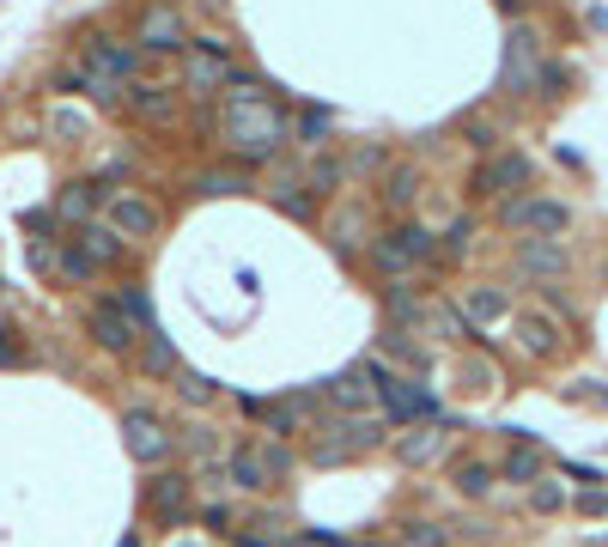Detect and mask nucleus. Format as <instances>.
<instances>
[{
  "mask_svg": "<svg viewBox=\"0 0 608 547\" xmlns=\"http://www.w3.org/2000/svg\"><path fill=\"white\" fill-rule=\"evenodd\" d=\"M499 226L505 231H523V238H554L560 243L572 231V207L554 195H511L499 201Z\"/></svg>",
  "mask_w": 608,
  "mask_h": 547,
  "instance_id": "nucleus-1",
  "label": "nucleus"
},
{
  "mask_svg": "<svg viewBox=\"0 0 608 547\" xmlns=\"http://www.w3.org/2000/svg\"><path fill=\"white\" fill-rule=\"evenodd\" d=\"M365 378H371V390H378L390 420H432L439 414V402H432V390L420 378H395L383 359H365Z\"/></svg>",
  "mask_w": 608,
  "mask_h": 547,
  "instance_id": "nucleus-2",
  "label": "nucleus"
},
{
  "mask_svg": "<svg viewBox=\"0 0 608 547\" xmlns=\"http://www.w3.org/2000/svg\"><path fill=\"white\" fill-rule=\"evenodd\" d=\"M390 432H383L378 414H341V420L322 425V438L311 444V462H347V456L371 450V444H383Z\"/></svg>",
  "mask_w": 608,
  "mask_h": 547,
  "instance_id": "nucleus-3",
  "label": "nucleus"
},
{
  "mask_svg": "<svg viewBox=\"0 0 608 547\" xmlns=\"http://www.w3.org/2000/svg\"><path fill=\"white\" fill-rule=\"evenodd\" d=\"M226 135H238L231 147L243 152V158H262L268 147H280L287 140V110H274L268 98H256V104H238L226 122Z\"/></svg>",
  "mask_w": 608,
  "mask_h": 547,
  "instance_id": "nucleus-4",
  "label": "nucleus"
},
{
  "mask_svg": "<svg viewBox=\"0 0 608 547\" xmlns=\"http://www.w3.org/2000/svg\"><path fill=\"white\" fill-rule=\"evenodd\" d=\"M535 165H530V152H493L481 170H474V201H511L517 189H530Z\"/></svg>",
  "mask_w": 608,
  "mask_h": 547,
  "instance_id": "nucleus-5",
  "label": "nucleus"
},
{
  "mask_svg": "<svg viewBox=\"0 0 608 547\" xmlns=\"http://www.w3.org/2000/svg\"><path fill=\"white\" fill-rule=\"evenodd\" d=\"M140 67V49L122 37H91L86 43V74L98 79V98H116V79H128Z\"/></svg>",
  "mask_w": 608,
  "mask_h": 547,
  "instance_id": "nucleus-6",
  "label": "nucleus"
},
{
  "mask_svg": "<svg viewBox=\"0 0 608 547\" xmlns=\"http://www.w3.org/2000/svg\"><path fill=\"white\" fill-rule=\"evenodd\" d=\"M159 226H165V213L152 207L147 195H116L110 201V231H116V238H159Z\"/></svg>",
  "mask_w": 608,
  "mask_h": 547,
  "instance_id": "nucleus-7",
  "label": "nucleus"
},
{
  "mask_svg": "<svg viewBox=\"0 0 608 547\" xmlns=\"http://www.w3.org/2000/svg\"><path fill=\"white\" fill-rule=\"evenodd\" d=\"M86 329H91V341H98V347L104 353H135V322L122 317L116 304H86Z\"/></svg>",
  "mask_w": 608,
  "mask_h": 547,
  "instance_id": "nucleus-8",
  "label": "nucleus"
},
{
  "mask_svg": "<svg viewBox=\"0 0 608 547\" xmlns=\"http://www.w3.org/2000/svg\"><path fill=\"white\" fill-rule=\"evenodd\" d=\"M517 268L530 274V280H560V274L572 268V256H566L554 238H523L517 243Z\"/></svg>",
  "mask_w": 608,
  "mask_h": 547,
  "instance_id": "nucleus-9",
  "label": "nucleus"
},
{
  "mask_svg": "<svg viewBox=\"0 0 608 547\" xmlns=\"http://www.w3.org/2000/svg\"><path fill=\"white\" fill-rule=\"evenodd\" d=\"M147 511L159 517V523H182V517H189V481H182V474H152Z\"/></svg>",
  "mask_w": 608,
  "mask_h": 547,
  "instance_id": "nucleus-10",
  "label": "nucleus"
},
{
  "mask_svg": "<svg viewBox=\"0 0 608 547\" xmlns=\"http://www.w3.org/2000/svg\"><path fill=\"white\" fill-rule=\"evenodd\" d=\"M322 395H329L341 414H365L371 402H378V390H371V378H365V365H347L341 378H329V383H322Z\"/></svg>",
  "mask_w": 608,
  "mask_h": 547,
  "instance_id": "nucleus-11",
  "label": "nucleus"
},
{
  "mask_svg": "<svg viewBox=\"0 0 608 547\" xmlns=\"http://www.w3.org/2000/svg\"><path fill=\"white\" fill-rule=\"evenodd\" d=\"M517 341H523V353H535V359H554L560 353V322L542 317V310H517Z\"/></svg>",
  "mask_w": 608,
  "mask_h": 547,
  "instance_id": "nucleus-12",
  "label": "nucleus"
},
{
  "mask_svg": "<svg viewBox=\"0 0 608 547\" xmlns=\"http://www.w3.org/2000/svg\"><path fill=\"white\" fill-rule=\"evenodd\" d=\"M122 432H128V450H135L140 462H159V456L170 450V432L152 420V414H128V420H122Z\"/></svg>",
  "mask_w": 608,
  "mask_h": 547,
  "instance_id": "nucleus-13",
  "label": "nucleus"
},
{
  "mask_svg": "<svg viewBox=\"0 0 608 547\" xmlns=\"http://www.w3.org/2000/svg\"><path fill=\"white\" fill-rule=\"evenodd\" d=\"M140 43L147 49H182V13L177 7H147V18H140Z\"/></svg>",
  "mask_w": 608,
  "mask_h": 547,
  "instance_id": "nucleus-14",
  "label": "nucleus"
},
{
  "mask_svg": "<svg viewBox=\"0 0 608 547\" xmlns=\"http://www.w3.org/2000/svg\"><path fill=\"white\" fill-rule=\"evenodd\" d=\"M451 481H456V493H463V499H486V493L499 486V469H493V462H481V456H463V462L451 469Z\"/></svg>",
  "mask_w": 608,
  "mask_h": 547,
  "instance_id": "nucleus-15",
  "label": "nucleus"
},
{
  "mask_svg": "<svg viewBox=\"0 0 608 547\" xmlns=\"http://www.w3.org/2000/svg\"><path fill=\"white\" fill-rule=\"evenodd\" d=\"M390 243H395V250H402L408 262H432V256H439V231L420 226V219H402V226L390 231Z\"/></svg>",
  "mask_w": 608,
  "mask_h": 547,
  "instance_id": "nucleus-16",
  "label": "nucleus"
},
{
  "mask_svg": "<svg viewBox=\"0 0 608 547\" xmlns=\"http://www.w3.org/2000/svg\"><path fill=\"white\" fill-rule=\"evenodd\" d=\"M499 481H511V486H535V481H547L542 450H535V444H517V450L499 462Z\"/></svg>",
  "mask_w": 608,
  "mask_h": 547,
  "instance_id": "nucleus-17",
  "label": "nucleus"
},
{
  "mask_svg": "<svg viewBox=\"0 0 608 547\" xmlns=\"http://www.w3.org/2000/svg\"><path fill=\"white\" fill-rule=\"evenodd\" d=\"M463 310H469V329L481 334V322H499L505 310H511V298H505L499 287H469L463 292Z\"/></svg>",
  "mask_w": 608,
  "mask_h": 547,
  "instance_id": "nucleus-18",
  "label": "nucleus"
},
{
  "mask_svg": "<svg viewBox=\"0 0 608 547\" xmlns=\"http://www.w3.org/2000/svg\"><path fill=\"white\" fill-rule=\"evenodd\" d=\"M395 456H402V462H408V469H420V462H439L444 456V432H408V438H395Z\"/></svg>",
  "mask_w": 608,
  "mask_h": 547,
  "instance_id": "nucleus-19",
  "label": "nucleus"
},
{
  "mask_svg": "<svg viewBox=\"0 0 608 547\" xmlns=\"http://www.w3.org/2000/svg\"><path fill=\"white\" fill-rule=\"evenodd\" d=\"M135 371L140 378H177V353H170V341L165 334H147V347H140V359H135Z\"/></svg>",
  "mask_w": 608,
  "mask_h": 547,
  "instance_id": "nucleus-20",
  "label": "nucleus"
},
{
  "mask_svg": "<svg viewBox=\"0 0 608 547\" xmlns=\"http://www.w3.org/2000/svg\"><path fill=\"white\" fill-rule=\"evenodd\" d=\"M231 481H238V486H250V493L274 486L268 462H262V444H256V450H231Z\"/></svg>",
  "mask_w": 608,
  "mask_h": 547,
  "instance_id": "nucleus-21",
  "label": "nucleus"
},
{
  "mask_svg": "<svg viewBox=\"0 0 608 547\" xmlns=\"http://www.w3.org/2000/svg\"><path fill=\"white\" fill-rule=\"evenodd\" d=\"M378 347L390 353V359H402V365H432V347H420V341H414L408 329H395V322L378 334Z\"/></svg>",
  "mask_w": 608,
  "mask_h": 547,
  "instance_id": "nucleus-22",
  "label": "nucleus"
},
{
  "mask_svg": "<svg viewBox=\"0 0 608 547\" xmlns=\"http://www.w3.org/2000/svg\"><path fill=\"white\" fill-rule=\"evenodd\" d=\"M414 195H420V170L414 165H395L390 177H383V207H414Z\"/></svg>",
  "mask_w": 608,
  "mask_h": 547,
  "instance_id": "nucleus-23",
  "label": "nucleus"
},
{
  "mask_svg": "<svg viewBox=\"0 0 608 547\" xmlns=\"http://www.w3.org/2000/svg\"><path fill=\"white\" fill-rule=\"evenodd\" d=\"M79 250H86V256L98 262V268H104V262H116V256H122V238H116L110 226H86V231H79Z\"/></svg>",
  "mask_w": 608,
  "mask_h": 547,
  "instance_id": "nucleus-24",
  "label": "nucleus"
},
{
  "mask_svg": "<svg viewBox=\"0 0 608 547\" xmlns=\"http://www.w3.org/2000/svg\"><path fill=\"white\" fill-rule=\"evenodd\" d=\"M116 310H122L128 322H140V334H159V317H152V298H147L140 287H128V292H122V298H116Z\"/></svg>",
  "mask_w": 608,
  "mask_h": 547,
  "instance_id": "nucleus-25",
  "label": "nucleus"
},
{
  "mask_svg": "<svg viewBox=\"0 0 608 547\" xmlns=\"http://www.w3.org/2000/svg\"><path fill=\"white\" fill-rule=\"evenodd\" d=\"M226 79H231V61H219V55H195V61H189V86H195V91L226 86Z\"/></svg>",
  "mask_w": 608,
  "mask_h": 547,
  "instance_id": "nucleus-26",
  "label": "nucleus"
},
{
  "mask_svg": "<svg viewBox=\"0 0 608 547\" xmlns=\"http://www.w3.org/2000/svg\"><path fill=\"white\" fill-rule=\"evenodd\" d=\"M170 390H177L189 408H207V402H213V378H201V371H182V365H177V378H170Z\"/></svg>",
  "mask_w": 608,
  "mask_h": 547,
  "instance_id": "nucleus-27",
  "label": "nucleus"
},
{
  "mask_svg": "<svg viewBox=\"0 0 608 547\" xmlns=\"http://www.w3.org/2000/svg\"><path fill=\"white\" fill-rule=\"evenodd\" d=\"M274 207L287 213V219H311V213H317V195L299 189V182H287V189H274Z\"/></svg>",
  "mask_w": 608,
  "mask_h": 547,
  "instance_id": "nucleus-28",
  "label": "nucleus"
},
{
  "mask_svg": "<svg viewBox=\"0 0 608 547\" xmlns=\"http://www.w3.org/2000/svg\"><path fill=\"white\" fill-rule=\"evenodd\" d=\"M402 542H408V547H451V530H444V523H426V517H414V523H402Z\"/></svg>",
  "mask_w": 608,
  "mask_h": 547,
  "instance_id": "nucleus-29",
  "label": "nucleus"
},
{
  "mask_svg": "<svg viewBox=\"0 0 608 547\" xmlns=\"http://www.w3.org/2000/svg\"><path fill=\"white\" fill-rule=\"evenodd\" d=\"M91 201H98V195H91V182H74L55 207H61V219H74V226H79V219H91Z\"/></svg>",
  "mask_w": 608,
  "mask_h": 547,
  "instance_id": "nucleus-30",
  "label": "nucleus"
},
{
  "mask_svg": "<svg viewBox=\"0 0 608 547\" xmlns=\"http://www.w3.org/2000/svg\"><path fill=\"white\" fill-rule=\"evenodd\" d=\"M560 505H566V486H560V481H535V486H530V511L547 517V511H560Z\"/></svg>",
  "mask_w": 608,
  "mask_h": 547,
  "instance_id": "nucleus-31",
  "label": "nucleus"
},
{
  "mask_svg": "<svg viewBox=\"0 0 608 547\" xmlns=\"http://www.w3.org/2000/svg\"><path fill=\"white\" fill-rule=\"evenodd\" d=\"M371 262H378V268H383V274H408V268H414V262H408V256H402V250H395V243H390V238H378V243H371Z\"/></svg>",
  "mask_w": 608,
  "mask_h": 547,
  "instance_id": "nucleus-32",
  "label": "nucleus"
},
{
  "mask_svg": "<svg viewBox=\"0 0 608 547\" xmlns=\"http://www.w3.org/2000/svg\"><path fill=\"white\" fill-rule=\"evenodd\" d=\"M334 189H341V165L317 158V165H311V195H334Z\"/></svg>",
  "mask_w": 608,
  "mask_h": 547,
  "instance_id": "nucleus-33",
  "label": "nucleus"
},
{
  "mask_svg": "<svg viewBox=\"0 0 608 547\" xmlns=\"http://www.w3.org/2000/svg\"><path fill=\"white\" fill-rule=\"evenodd\" d=\"M61 274H67V280H91V274H98V262H91L86 250H79V243H74V250L61 256Z\"/></svg>",
  "mask_w": 608,
  "mask_h": 547,
  "instance_id": "nucleus-34",
  "label": "nucleus"
},
{
  "mask_svg": "<svg viewBox=\"0 0 608 547\" xmlns=\"http://www.w3.org/2000/svg\"><path fill=\"white\" fill-rule=\"evenodd\" d=\"M299 135H304V147H322V135H329V110H304Z\"/></svg>",
  "mask_w": 608,
  "mask_h": 547,
  "instance_id": "nucleus-35",
  "label": "nucleus"
},
{
  "mask_svg": "<svg viewBox=\"0 0 608 547\" xmlns=\"http://www.w3.org/2000/svg\"><path fill=\"white\" fill-rule=\"evenodd\" d=\"M469 243H474V219H469V213H463V219H456V226H451V238H444V250H451V256H463Z\"/></svg>",
  "mask_w": 608,
  "mask_h": 547,
  "instance_id": "nucleus-36",
  "label": "nucleus"
},
{
  "mask_svg": "<svg viewBox=\"0 0 608 547\" xmlns=\"http://www.w3.org/2000/svg\"><path fill=\"white\" fill-rule=\"evenodd\" d=\"M262 462H268L274 481H280V474H292V450H287V444H262Z\"/></svg>",
  "mask_w": 608,
  "mask_h": 547,
  "instance_id": "nucleus-37",
  "label": "nucleus"
},
{
  "mask_svg": "<svg viewBox=\"0 0 608 547\" xmlns=\"http://www.w3.org/2000/svg\"><path fill=\"white\" fill-rule=\"evenodd\" d=\"M566 395H572V402H591V408H608V390H603V383H596V378L572 383V390H566Z\"/></svg>",
  "mask_w": 608,
  "mask_h": 547,
  "instance_id": "nucleus-38",
  "label": "nucleus"
},
{
  "mask_svg": "<svg viewBox=\"0 0 608 547\" xmlns=\"http://www.w3.org/2000/svg\"><path fill=\"white\" fill-rule=\"evenodd\" d=\"M201 189H207V195H238L243 177H238V170H231V177H226V170H213V177H201Z\"/></svg>",
  "mask_w": 608,
  "mask_h": 547,
  "instance_id": "nucleus-39",
  "label": "nucleus"
},
{
  "mask_svg": "<svg viewBox=\"0 0 608 547\" xmlns=\"http://www.w3.org/2000/svg\"><path fill=\"white\" fill-rule=\"evenodd\" d=\"M135 104L147 110V116H170V98H165V91H135Z\"/></svg>",
  "mask_w": 608,
  "mask_h": 547,
  "instance_id": "nucleus-40",
  "label": "nucleus"
},
{
  "mask_svg": "<svg viewBox=\"0 0 608 547\" xmlns=\"http://www.w3.org/2000/svg\"><path fill=\"white\" fill-rule=\"evenodd\" d=\"M566 474H572L578 486H603V469H591V462H566Z\"/></svg>",
  "mask_w": 608,
  "mask_h": 547,
  "instance_id": "nucleus-41",
  "label": "nucleus"
},
{
  "mask_svg": "<svg viewBox=\"0 0 608 547\" xmlns=\"http://www.w3.org/2000/svg\"><path fill=\"white\" fill-rule=\"evenodd\" d=\"M189 450H195V456H213V432H207V425H195V432H189Z\"/></svg>",
  "mask_w": 608,
  "mask_h": 547,
  "instance_id": "nucleus-42",
  "label": "nucleus"
},
{
  "mask_svg": "<svg viewBox=\"0 0 608 547\" xmlns=\"http://www.w3.org/2000/svg\"><path fill=\"white\" fill-rule=\"evenodd\" d=\"M469 147H481V152L493 147V128H486V122H469Z\"/></svg>",
  "mask_w": 608,
  "mask_h": 547,
  "instance_id": "nucleus-43",
  "label": "nucleus"
},
{
  "mask_svg": "<svg viewBox=\"0 0 608 547\" xmlns=\"http://www.w3.org/2000/svg\"><path fill=\"white\" fill-rule=\"evenodd\" d=\"M7 334H13V329H7V322H0V359H13V341H7Z\"/></svg>",
  "mask_w": 608,
  "mask_h": 547,
  "instance_id": "nucleus-44",
  "label": "nucleus"
},
{
  "mask_svg": "<svg viewBox=\"0 0 608 547\" xmlns=\"http://www.w3.org/2000/svg\"><path fill=\"white\" fill-rule=\"evenodd\" d=\"M499 7H505V13H517V0H499Z\"/></svg>",
  "mask_w": 608,
  "mask_h": 547,
  "instance_id": "nucleus-45",
  "label": "nucleus"
},
{
  "mask_svg": "<svg viewBox=\"0 0 608 547\" xmlns=\"http://www.w3.org/2000/svg\"><path fill=\"white\" fill-rule=\"evenodd\" d=\"M122 547H140V535H128V542H122Z\"/></svg>",
  "mask_w": 608,
  "mask_h": 547,
  "instance_id": "nucleus-46",
  "label": "nucleus"
},
{
  "mask_svg": "<svg viewBox=\"0 0 608 547\" xmlns=\"http://www.w3.org/2000/svg\"><path fill=\"white\" fill-rule=\"evenodd\" d=\"M0 292H7V280H0Z\"/></svg>",
  "mask_w": 608,
  "mask_h": 547,
  "instance_id": "nucleus-47",
  "label": "nucleus"
},
{
  "mask_svg": "<svg viewBox=\"0 0 608 547\" xmlns=\"http://www.w3.org/2000/svg\"><path fill=\"white\" fill-rule=\"evenodd\" d=\"M207 7H219V0H207Z\"/></svg>",
  "mask_w": 608,
  "mask_h": 547,
  "instance_id": "nucleus-48",
  "label": "nucleus"
}]
</instances>
